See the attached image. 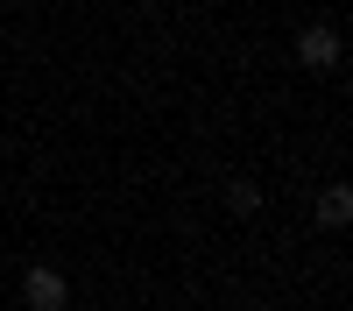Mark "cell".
<instances>
[{"label":"cell","instance_id":"obj_1","mask_svg":"<svg viewBox=\"0 0 353 311\" xmlns=\"http://www.w3.org/2000/svg\"><path fill=\"white\" fill-rule=\"evenodd\" d=\"M290 57H297L311 78H339V71H346V36H339V21H304L297 43H290Z\"/></svg>","mask_w":353,"mask_h":311},{"label":"cell","instance_id":"obj_2","mask_svg":"<svg viewBox=\"0 0 353 311\" xmlns=\"http://www.w3.org/2000/svg\"><path fill=\"white\" fill-rule=\"evenodd\" d=\"M14 297H21L28 311H71V276L57 269V262H28V269L14 276Z\"/></svg>","mask_w":353,"mask_h":311},{"label":"cell","instance_id":"obj_3","mask_svg":"<svg viewBox=\"0 0 353 311\" xmlns=\"http://www.w3.org/2000/svg\"><path fill=\"white\" fill-rule=\"evenodd\" d=\"M311 226H318V234H346V226H353V184H346V177L318 184V198H311Z\"/></svg>","mask_w":353,"mask_h":311},{"label":"cell","instance_id":"obj_4","mask_svg":"<svg viewBox=\"0 0 353 311\" xmlns=\"http://www.w3.org/2000/svg\"><path fill=\"white\" fill-rule=\"evenodd\" d=\"M261 205H269V191H261V177H241V170H233V177H219V212L226 219H261Z\"/></svg>","mask_w":353,"mask_h":311}]
</instances>
